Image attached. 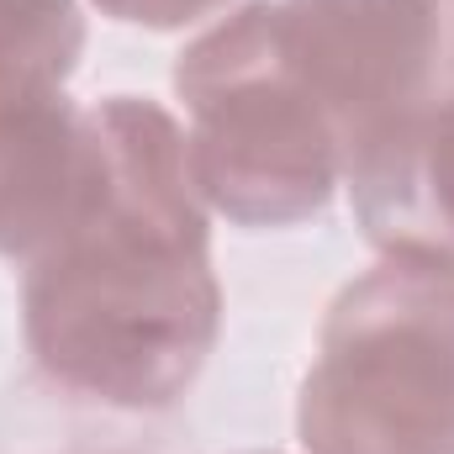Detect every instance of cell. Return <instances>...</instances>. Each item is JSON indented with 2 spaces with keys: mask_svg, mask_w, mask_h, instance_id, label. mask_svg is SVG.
<instances>
[{
  "mask_svg": "<svg viewBox=\"0 0 454 454\" xmlns=\"http://www.w3.org/2000/svg\"><path fill=\"white\" fill-rule=\"evenodd\" d=\"M112 180L90 217L27 264L21 333L69 396L164 412L207 370L223 333L212 207L191 175L185 127L148 96L90 106Z\"/></svg>",
  "mask_w": 454,
  "mask_h": 454,
  "instance_id": "cell-1",
  "label": "cell"
},
{
  "mask_svg": "<svg viewBox=\"0 0 454 454\" xmlns=\"http://www.w3.org/2000/svg\"><path fill=\"white\" fill-rule=\"evenodd\" d=\"M191 175L232 227H296L328 212L343 153L328 112L301 80L280 0H243L175 59Z\"/></svg>",
  "mask_w": 454,
  "mask_h": 454,
  "instance_id": "cell-2",
  "label": "cell"
},
{
  "mask_svg": "<svg viewBox=\"0 0 454 454\" xmlns=\"http://www.w3.org/2000/svg\"><path fill=\"white\" fill-rule=\"evenodd\" d=\"M286 48L328 112L364 238L391 254L450 80L439 0H280Z\"/></svg>",
  "mask_w": 454,
  "mask_h": 454,
  "instance_id": "cell-3",
  "label": "cell"
},
{
  "mask_svg": "<svg viewBox=\"0 0 454 454\" xmlns=\"http://www.w3.org/2000/svg\"><path fill=\"white\" fill-rule=\"evenodd\" d=\"M296 439L307 454H454V270L380 259L343 286Z\"/></svg>",
  "mask_w": 454,
  "mask_h": 454,
  "instance_id": "cell-4",
  "label": "cell"
},
{
  "mask_svg": "<svg viewBox=\"0 0 454 454\" xmlns=\"http://www.w3.org/2000/svg\"><path fill=\"white\" fill-rule=\"evenodd\" d=\"M112 180L96 112L48 80L0 85V259L32 264L90 217Z\"/></svg>",
  "mask_w": 454,
  "mask_h": 454,
  "instance_id": "cell-5",
  "label": "cell"
},
{
  "mask_svg": "<svg viewBox=\"0 0 454 454\" xmlns=\"http://www.w3.org/2000/svg\"><path fill=\"white\" fill-rule=\"evenodd\" d=\"M444 16H450V80H444L439 112L418 159V185H412L402 238L391 254H380V259H407V264H434V270H454V5Z\"/></svg>",
  "mask_w": 454,
  "mask_h": 454,
  "instance_id": "cell-6",
  "label": "cell"
},
{
  "mask_svg": "<svg viewBox=\"0 0 454 454\" xmlns=\"http://www.w3.org/2000/svg\"><path fill=\"white\" fill-rule=\"evenodd\" d=\"M85 53L80 0H0V85L48 80L64 85Z\"/></svg>",
  "mask_w": 454,
  "mask_h": 454,
  "instance_id": "cell-7",
  "label": "cell"
},
{
  "mask_svg": "<svg viewBox=\"0 0 454 454\" xmlns=\"http://www.w3.org/2000/svg\"><path fill=\"white\" fill-rule=\"evenodd\" d=\"M101 16L127 21V27H148V32H180L196 27L207 16H217L227 0H90Z\"/></svg>",
  "mask_w": 454,
  "mask_h": 454,
  "instance_id": "cell-8",
  "label": "cell"
},
{
  "mask_svg": "<svg viewBox=\"0 0 454 454\" xmlns=\"http://www.w3.org/2000/svg\"><path fill=\"white\" fill-rule=\"evenodd\" d=\"M264 454H270V450H264Z\"/></svg>",
  "mask_w": 454,
  "mask_h": 454,
  "instance_id": "cell-9",
  "label": "cell"
}]
</instances>
